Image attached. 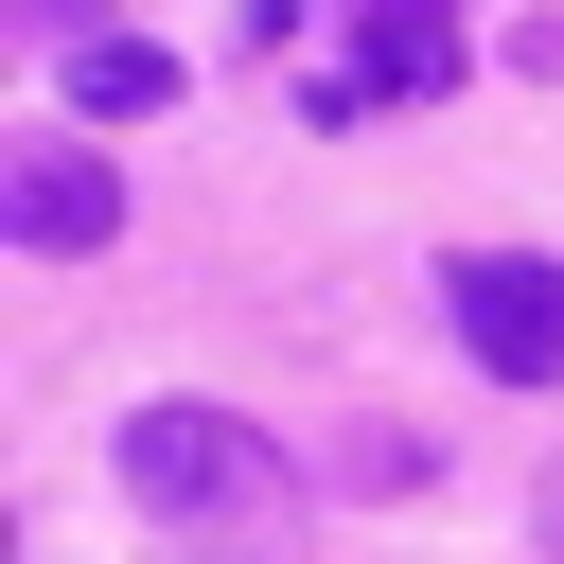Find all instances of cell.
<instances>
[{"label": "cell", "mask_w": 564, "mask_h": 564, "mask_svg": "<svg viewBox=\"0 0 564 564\" xmlns=\"http://www.w3.org/2000/svg\"><path fill=\"white\" fill-rule=\"evenodd\" d=\"M106 458H123V494H141V511H194V529H247V511H282V458H264L229 405H141Z\"/></svg>", "instance_id": "1"}, {"label": "cell", "mask_w": 564, "mask_h": 564, "mask_svg": "<svg viewBox=\"0 0 564 564\" xmlns=\"http://www.w3.org/2000/svg\"><path fill=\"white\" fill-rule=\"evenodd\" d=\"M441 300H458V352L494 388H564V264L546 247H458Z\"/></svg>", "instance_id": "2"}, {"label": "cell", "mask_w": 564, "mask_h": 564, "mask_svg": "<svg viewBox=\"0 0 564 564\" xmlns=\"http://www.w3.org/2000/svg\"><path fill=\"white\" fill-rule=\"evenodd\" d=\"M335 18H352V53L300 88L317 123H370V106H423V88H458V18H441V0H335Z\"/></svg>", "instance_id": "3"}, {"label": "cell", "mask_w": 564, "mask_h": 564, "mask_svg": "<svg viewBox=\"0 0 564 564\" xmlns=\"http://www.w3.org/2000/svg\"><path fill=\"white\" fill-rule=\"evenodd\" d=\"M0 229H18L35 264H70V247H106V229H123V176H106L88 141H35V159H18V194H0Z\"/></svg>", "instance_id": "4"}, {"label": "cell", "mask_w": 564, "mask_h": 564, "mask_svg": "<svg viewBox=\"0 0 564 564\" xmlns=\"http://www.w3.org/2000/svg\"><path fill=\"white\" fill-rule=\"evenodd\" d=\"M70 106H88V123H159V106H176V53H159V35H88V53H70Z\"/></svg>", "instance_id": "5"}, {"label": "cell", "mask_w": 564, "mask_h": 564, "mask_svg": "<svg viewBox=\"0 0 564 564\" xmlns=\"http://www.w3.org/2000/svg\"><path fill=\"white\" fill-rule=\"evenodd\" d=\"M546 564H564V476H546Z\"/></svg>", "instance_id": "6"}]
</instances>
